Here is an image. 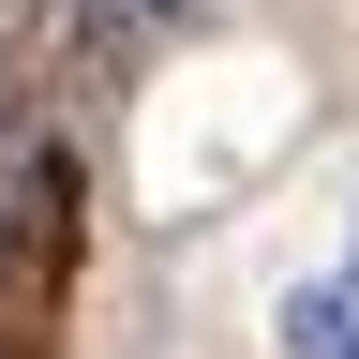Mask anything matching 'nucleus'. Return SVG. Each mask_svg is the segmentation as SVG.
Returning <instances> with one entry per match:
<instances>
[{
    "label": "nucleus",
    "mask_w": 359,
    "mask_h": 359,
    "mask_svg": "<svg viewBox=\"0 0 359 359\" xmlns=\"http://www.w3.org/2000/svg\"><path fill=\"white\" fill-rule=\"evenodd\" d=\"M285 359H359V299H344V285L285 299Z\"/></svg>",
    "instance_id": "obj_3"
},
{
    "label": "nucleus",
    "mask_w": 359,
    "mask_h": 359,
    "mask_svg": "<svg viewBox=\"0 0 359 359\" xmlns=\"http://www.w3.org/2000/svg\"><path fill=\"white\" fill-rule=\"evenodd\" d=\"M210 0H75L60 15V45H45V90H75V105H120L135 90V60H150L165 30H195Z\"/></svg>",
    "instance_id": "obj_2"
},
{
    "label": "nucleus",
    "mask_w": 359,
    "mask_h": 359,
    "mask_svg": "<svg viewBox=\"0 0 359 359\" xmlns=\"http://www.w3.org/2000/svg\"><path fill=\"white\" fill-rule=\"evenodd\" d=\"M75 269H90V165L45 135V150L0 180V359H60Z\"/></svg>",
    "instance_id": "obj_1"
}]
</instances>
